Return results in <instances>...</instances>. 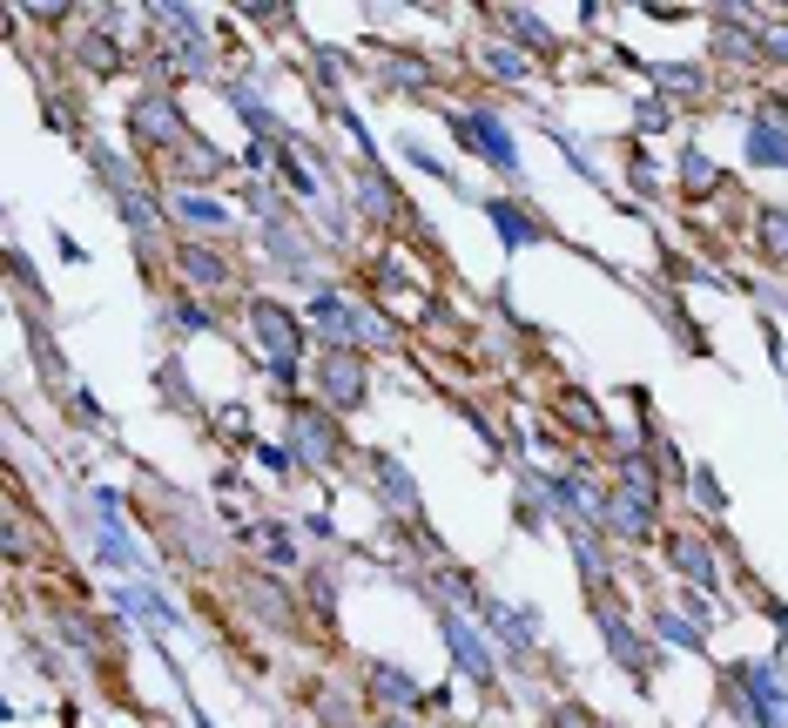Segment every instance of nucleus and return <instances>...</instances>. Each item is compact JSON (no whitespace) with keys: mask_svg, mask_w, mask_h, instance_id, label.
Segmentation results:
<instances>
[{"mask_svg":"<svg viewBox=\"0 0 788 728\" xmlns=\"http://www.w3.org/2000/svg\"><path fill=\"white\" fill-rule=\"evenodd\" d=\"M317 378H324V391H330V404H337V412H350V404H365V371H358V358H350V351H330V358L317 365Z\"/></svg>","mask_w":788,"mask_h":728,"instance_id":"nucleus-1","label":"nucleus"},{"mask_svg":"<svg viewBox=\"0 0 788 728\" xmlns=\"http://www.w3.org/2000/svg\"><path fill=\"white\" fill-rule=\"evenodd\" d=\"M256 338H270V358L290 365V351H297V324H290L277 304H256Z\"/></svg>","mask_w":788,"mask_h":728,"instance_id":"nucleus-2","label":"nucleus"},{"mask_svg":"<svg viewBox=\"0 0 788 728\" xmlns=\"http://www.w3.org/2000/svg\"><path fill=\"white\" fill-rule=\"evenodd\" d=\"M459 135H465L472 148H485V155L499 162V170H512V142H505V129H499L492 115H465V122H459Z\"/></svg>","mask_w":788,"mask_h":728,"instance_id":"nucleus-3","label":"nucleus"},{"mask_svg":"<svg viewBox=\"0 0 788 728\" xmlns=\"http://www.w3.org/2000/svg\"><path fill=\"white\" fill-rule=\"evenodd\" d=\"M613 526H621L627 540H641L647 526H654V513H647V493H613V513H606Z\"/></svg>","mask_w":788,"mask_h":728,"instance_id":"nucleus-4","label":"nucleus"},{"mask_svg":"<svg viewBox=\"0 0 788 728\" xmlns=\"http://www.w3.org/2000/svg\"><path fill=\"white\" fill-rule=\"evenodd\" d=\"M748 162H788V135L775 122H755L748 129Z\"/></svg>","mask_w":788,"mask_h":728,"instance_id":"nucleus-5","label":"nucleus"},{"mask_svg":"<svg viewBox=\"0 0 788 728\" xmlns=\"http://www.w3.org/2000/svg\"><path fill=\"white\" fill-rule=\"evenodd\" d=\"M135 129H142V135H162V142L183 135V129H175V109H168V102H142V109H135Z\"/></svg>","mask_w":788,"mask_h":728,"instance_id":"nucleus-6","label":"nucleus"},{"mask_svg":"<svg viewBox=\"0 0 788 728\" xmlns=\"http://www.w3.org/2000/svg\"><path fill=\"white\" fill-rule=\"evenodd\" d=\"M674 566L694 581H715V566H708V546H694V540H674Z\"/></svg>","mask_w":788,"mask_h":728,"instance_id":"nucleus-7","label":"nucleus"},{"mask_svg":"<svg viewBox=\"0 0 788 728\" xmlns=\"http://www.w3.org/2000/svg\"><path fill=\"white\" fill-rule=\"evenodd\" d=\"M446 634H452V647H459V662H465L472 675H485V647L465 634V621H446Z\"/></svg>","mask_w":788,"mask_h":728,"instance_id":"nucleus-8","label":"nucleus"},{"mask_svg":"<svg viewBox=\"0 0 788 728\" xmlns=\"http://www.w3.org/2000/svg\"><path fill=\"white\" fill-rule=\"evenodd\" d=\"M761 229H768V250L788 257V216H781V209H761Z\"/></svg>","mask_w":788,"mask_h":728,"instance_id":"nucleus-9","label":"nucleus"},{"mask_svg":"<svg viewBox=\"0 0 788 728\" xmlns=\"http://www.w3.org/2000/svg\"><path fill=\"white\" fill-rule=\"evenodd\" d=\"M680 176H687L694 189H708V183H715V170H708V155H687V162H680Z\"/></svg>","mask_w":788,"mask_h":728,"instance_id":"nucleus-10","label":"nucleus"},{"mask_svg":"<svg viewBox=\"0 0 788 728\" xmlns=\"http://www.w3.org/2000/svg\"><path fill=\"white\" fill-rule=\"evenodd\" d=\"M183 216H190V223H216L223 209H216V203H203V196H190V203H183Z\"/></svg>","mask_w":788,"mask_h":728,"instance_id":"nucleus-11","label":"nucleus"},{"mask_svg":"<svg viewBox=\"0 0 788 728\" xmlns=\"http://www.w3.org/2000/svg\"><path fill=\"white\" fill-rule=\"evenodd\" d=\"M190 270H196V277H209V284L223 277V264H216V257H203V250H190Z\"/></svg>","mask_w":788,"mask_h":728,"instance_id":"nucleus-12","label":"nucleus"},{"mask_svg":"<svg viewBox=\"0 0 788 728\" xmlns=\"http://www.w3.org/2000/svg\"><path fill=\"white\" fill-rule=\"evenodd\" d=\"M768 48H775V54L788 61V28H775V34H768Z\"/></svg>","mask_w":788,"mask_h":728,"instance_id":"nucleus-13","label":"nucleus"}]
</instances>
